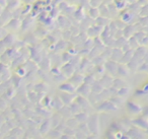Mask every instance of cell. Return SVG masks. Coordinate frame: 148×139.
Masks as SVG:
<instances>
[{
    "label": "cell",
    "instance_id": "8",
    "mask_svg": "<svg viewBox=\"0 0 148 139\" xmlns=\"http://www.w3.org/2000/svg\"><path fill=\"white\" fill-rule=\"evenodd\" d=\"M57 23L60 28H70L71 27V23L69 21V19L66 17H63V15H59L57 17Z\"/></svg>",
    "mask_w": 148,
    "mask_h": 139
},
{
    "label": "cell",
    "instance_id": "12",
    "mask_svg": "<svg viewBox=\"0 0 148 139\" xmlns=\"http://www.w3.org/2000/svg\"><path fill=\"white\" fill-rule=\"evenodd\" d=\"M3 43L5 44L6 47H11L13 44L15 43V39H14V36L12 34H7V36L2 40Z\"/></svg>",
    "mask_w": 148,
    "mask_h": 139
},
{
    "label": "cell",
    "instance_id": "17",
    "mask_svg": "<svg viewBox=\"0 0 148 139\" xmlns=\"http://www.w3.org/2000/svg\"><path fill=\"white\" fill-rule=\"evenodd\" d=\"M33 17H27V19H25V21H23V25H21V28H23V30H27V28H29L32 25V23H33Z\"/></svg>",
    "mask_w": 148,
    "mask_h": 139
},
{
    "label": "cell",
    "instance_id": "16",
    "mask_svg": "<svg viewBox=\"0 0 148 139\" xmlns=\"http://www.w3.org/2000/svg\"><path fill=\"white\" fill-rule=\"evenodd\" d=\"M95 81H97V80H95V75H93V74H88V75L84 76V83L89 84L90 86L92 85Z\"/></svg>",
    "mask_w": 148,
    "mask_h": 139
},
{
    "label": "cell",
    "instance_id": "19",
    "mask_svg": "<svg viewBox=\"0 0 148 139\" xmlns=\"http://www.w3.org/2000/svg\"><path fill=\"white\" fill-rule=\"evenodd\" d=\"M89 4L91 7H99L101 4V0H89Z\"/></svg>",
    "mask_w": 148,
    "mask_h": 139
},
{
    "label": "cell",
    "instance_id": "11",
    "mask_svg": "<svg viewBox=\"0 0 148 139\" xmlns=\"http://www.w3.org/2000/svg\"><path fill=\"white\" fill-rule=\"evenodd\" d=\"M69 109H70V111H71V113H72V115H73V116L75 114H77V113H79V112H81V111H82L80 105H79L76 100H74V102H72L71 104L69 105Z\"/></svg>",
    "mask_w": 148,
    "mask_h": 139
},
{
    "label": "cell",
    "instance_id": "18",
    "mask_svg": "<svg viewBox=\"0 0 148 139\" xmlns=\"http://www.w3.org/2000/svg\"><path fill=\"white\" fill-rule=\"evenodd\" d=\"M7 109V103L6 100H3V98H0V110L5 111Z\"/></svg>",
    "mask_w": 148,
    "mask_h": 139
},
{
    "label": "cell",
    "instance_id": "4",
    "mask_svg": "<svg viewBox=\"0 0 148 139\" xmlns=\"http://www.w3.org/2000/svg\"><path fill=\"white\" fill-rule=\"evenodd\" d=\"M76 90H77V92H78L79 96L88 98V96L91 92V86L89 85V84L84 83V82H83L82 84H80V85L76 88Z\"/></svg>",
    "mask_w": 148,
    "mask_h": 139
},
{
    "label": "cell",
    "instance_id": "9",
    "mask_svg": "<svg viewBox=\"0 0 148 139\" xmlns=\"http://www.w3.org/2000/svg\"><path fill=\"white\" fill-rule=\"evenodd\" d=\"M75 119L78 121V123H86L87 120H88V117H89V114L87 112H84V111H81V112L77 113V114L74 115Z\"/></svg>",
    "mask_w": 148,
    "mask_h": 139
},
{
    "label": "cell",
    "instance_id": "5",
    "mask_svg": "<svg viewBox=\"0 0 148 139\" xmlns=\"http://www.w3.org/2000/svg\"><path fill=\"white\" fill-rule=\"evenodd\" d=\"M52 128V124H51V120L50 119H45L41 122L39 126V131L40 133H42L43 135L47 134Z\"/></svg>",
    "mask_w": 148,
    "mask_h": 139
},
{
    "label": "cell",
    "instance_id": "21",
    "mask_svg": "<svg viewBox=\"0 0 148 139\" xmlns=\"http://www.w3.org/2000/svg\"><path fill=\"white\" fill-rule=\"evenodd\" d=\"M0 112H1V110H0Z\"/></svg>",
    "mask_w": 148,
    "mask_h": 139
},
{
    "label": "cell",
    "instance_id": "7",
    "mask_svg": "<svg viewBox=\"0 0 148 139\" xmlns=\"http://www.w3.org/2000/svg\"><path fill=\"white\" fill-rule=\"evenodd\" d=\"M70 82H72L76 87H78L80 84L84 82V75H82V74H73L70 77Z\"/></svg>",
    "mask_w": 148,
    "mask_h": 139
},
{
    "label": "cell",
    "instance_id": "20",
    "mask_svg": "<svg viewBox=\"0 0 148 139\" xmlns=\"http://www.w3.org/2000/svg\"><path fill=\"white\" fill-rule=\"evenodd\" d=\"M6 36H7V32L5 31L4 28L0 25V40H3Z\"/></svg>",
    "mask_w": 148,
    "mask_h": 139
},
{
    "label": "cell",
    "instance_id": "2",
    "mask_svg": "<svg viewBox=\"0 0 148 139\" xmlns=\"http://www.w3.org/2000/svg\"><path fill=\"white\" fill-rule=\"evenodd\" d=\"M74 71H75V66L72 64V62H66L61 68V72L63 73V75L67 78H70L72 75L74 74Z\"/></svg>",
    "mask_w": 148,
    "mask_h": 139
},
{
    "label": "cell",
    "instance_id": "13",
    "mask_svg": "<svg viewBox=\"0 0 148 139\" xmlns=\"http://www.w3.org/2000/svg\"><path fill=\"white\" fill-rule=\"evenodd\" d=\"M65 122L68 127H71V128H73V129H77V127H78V125H79L78 121L75 119V117H73V118L70 117V118L66 119Z\"/></svg>",
    "mask_w": 148,
    "mask_h": 139
},
{
    "label": "cell",
    "instance_id": "6",
    "mask_svg": "<svg viewBox=\"0 0 148 139\" xmlns=\"http://www.w3.org/2000/svg\"><path fill=\"white\" fill-rule=\"evenodd\" d=\"M76 88L77 87L74 85L72 82H63V83H61L59 86V89L61 90V92H72V94H74V92H76Z\"/></svg>",
    "mask_w": 148,
    "mask_h": 139
},
{
    "label": "cell",
    "instance_id": "10",
    "mask_svg": "<svg viewBox=\"0 0 148 139\" xmlns=\"http://www.w3.org/2000/svg\"><path fill=\"white\" fill-rule=\"evenodd\" d=\"M50 120H51L52 128H56V127L59 125V123L63 120V118H62V116L59 114V113H57V114H54L53 116L50 118Z\"/></svg>",
    "mask_w": 148,
    "mask_h": 139
},
{
    "label": "cell",
    "instance_id": "14",
    "mask_svg": "<svg viewBox=\"0 0 148 139\" xmlns=\"http://www.w3.org/2000/svg\"><path fill=\"white\" fill-rule=\"evenodd\" d=\"M99 14H101V13H99V10L97 7H91V8H89L88 17H90V19H97V17H99Z\"/></svg>",
    "mask_w": 148,
    "mask_h": 139
},
{
    "label": "cell",
    "instance_id": "3",
    "mask_svg": "<svg viewBox=\"0 0 148 139\" xmlns=\"http://www.w3.org/2000/svg\"><path fill=\"white\" fill-rule=\"evenodd\" d=\"M75 98H76V96H74L72 92H62L61 94H60V98L62 100L63 104L66 105V106H69L72 102H74V100H75Z\"/></svg>",
    "mask_w": 148,
    "mask_h": 139
},
{
    "label": "cell",
    "instance_id": "15",
    "mask_svg": "<svg viewBox=\"0 0 148 139\" xmlns=\"http://www.w3.org/2000/svg\"><path fill=\"white\" fill-rule=\"evenodd\" d=\"M10 2L7 3V9H9L10 11H13L16 9V7L18 6L19 1L18 0H9Z\"/></svg>",
    "mask_w": 148,
    "mask_h": 139
},
{
    "label": "cell",
    "instance_id": "1",
    "mask_svg": "<svg viewBox=\"0 0 148 139\" xmlns=\"http://www.w3.org/2000/svg\"><path fill=\"white\" fill-rule=\"evenodd\" d=\"M86 123L90 133H97V131H99V119H97V115H89L88 120H87Z\"/></svg>",
    "mask_w": 148,
    "mask_h": 139
}]
</instances>
